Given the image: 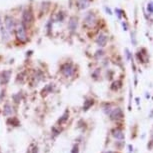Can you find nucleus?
Wrapping results in <instances>:
<instances>
[{
  "label": "nucleus",
  "mask_w": 153,
  "mask_h": 153,
  "mask_svg": "<svg viewBox=\"0 0 153 153\" xmlns=\"http://www.w3.org/2000/svg\"><path fill=\"white\" fill-rule=\"evenodd\" d=\"M15 34L16 37L19 41L25 42L27 40V34H26V27L23 23L17 24V26L15 27Z\"/></svg>",
  "instance_id": "nucleus-1"
},
{
  "label": "nucleus",
  "mask_w": 153,
  "mask_h": 153,
  "mask_svg": "<svg viewBox=\"0 0 153 153\" xmlns=\"http://www.w3.org/2000/svg\"><path fill=\"white\" fill-rule=\"evenodd\" d=\"M61 73L65 77H70L74 73V68L71 63H65L61 66Z\"/></svg>",
  "instance_id": "nucleus-2"
},
{
  "label": "nucleus",
  "mask_w": 153,
  "mask_h": 153,
  "mask_svg": "<svg viewBox=\"0 0 153 153\" xmlns=\"http://www.w3.org/2000/svg\"><path fill=\"white\" fill-rule=\"evenodd\" d=\"M22 21L23 24H31L33 22V13L31 12V10H24L22 14Z\"/></svg>",
  "instance_id": "nucleus-3"
},
{
  "label": "nucleus",
  "mask_w": 153,
  "mask_h": 153,
  "mask_svg": "<svg viewBox=\"0 0 153 153\" xmlns=\"http://www.w3.org/2000/svg\"><path fill=\"white\" fill-rule=\"evenodd\" d=\"M95 22H96V16L93 12H88L85 16V18H84V23H85L86 26H93Z\"/></svg>",
  "instance_id": "nucleus-4"
},
{
  "label": "nucleus",
  "mask_w": 153,
  "mask_h": 153,
  "mask_svg": "<svg viewBox=\"0 0 153 153\" xmlns=\"http://www.w3.org/2000/svg\"><path fill=\"white\" fill-rule=\"evenodd\" d=\"M11 70H4L1 72V74H0V83L2 84V85H5V84H7L9 82L10 80V77H11Z\"/></svg>",
  "instance_id": "nucleus-5"
},
{
  "label": "nucleus",
  "mask_w": 153,
  "mask_h": 153,
  "mask_svg": "<svg viewBox=\"0 0 153 153\" xmlns=\"http://www.w3.org/2000/svg\"><path fill=\"white\" fill-rule=\"evenodd\" d=\"M4 23H5V28L7 31H12L15 28V23H14V19L11 16H6L4 19Z\"/></svg>",
  "instance_id": "nucleus-6"
},
{
  "label": "nucleus",
  "mask_w": 153,
  "mask_h": 153,
  "mask_svg": "<svg viewBox=\"0 0 153 153\" xmlns=\"http://www.w3.org/2000/svg\"><path fill=\"white\" fill-rule=\"evenodd\" d=\"M123 117V112L120 108H115L110 112V119L111 120H118Z\"/></svg>",
  "instance_id": "nucleus-7"
},
{
  "label": "nucleus",
  "mask_w": 153,
  "mask_h": 153,
  "mask_svg": "<svg viewBox=\"0 0 153 153\" xmlns=\"http://www.w3.org/2000/svg\"><path fill=\"white\" fill-rule=\"evenodd\" d=\"M112 136H113L114 138L118 139V140H123L125 137L123 131L120 129V128H115V129L112 130Z\"/></svg>",
  "instance_id": "nucleus-8"
},
{
  "label": "nucleus",
  "mask_w": 153,
  "mask_h": 153,
  "mask_svg": "<svg viewBox=\"0 0 153 153\" xmlns=\"http://www.w3.org/2000/svg\"><path fill=\"white\" fill-rule=\"evenodd\" d=\"M107 41H108V38L104 34H100L96 39L97 45L100 46V47H104V46L107 44Z\"/></svg>",
  "instance_id": "nucleus-9"
},
{
  "label": "nucleus",
  "mask_w": 153,
  "mask_h": 153,
  "mask_svg": "<svg viewBox=\"0 0 153 153\" xmlns=\"http://www.w3.org/2000/svg\"><path fill=\"white\" fill-rule=\"evenodd\" d=\"M77 25H78V21H77V18L75 16H72L70 18L69 22H68V28H69L70 31H75L76 28H77Z\"/></svg>",
  "instance_id": "nucleus-10"
},
{
  "label": "nucleus",
  "mask_w": 153,
  "mask_h": 153,
  "mask_svg": "<svg viewBox=\"0 0 153 153\" xmlns=\"http://www.w3.org/2000/svg\"><path fill=\"white\" fill-rule=\"evenodd\" d=\"M13 113V107L10 103H5L3 106V115L4 116H10Z\"/></svg>",
  "instance_id": "nucleus-11"
},
{
  "label": "nucleus",
  "mask_w": 153,
  "mask_h": 153,
  "mask_svg": "<svg viewBox=\"0 0 153 153\" xmlns=\"http://www.w3.org/2000/svg\"><path fill=\"white\" fill-rule=\"evenodd\" d=\"M1 34H2V39H3L4 42H6L10 39L9 31H7L6 28H2L1 29Z\"/></svg>",
  "instance_id": "nucleus-12"
},
{
  "label": "nucleus",
  "mask_w": 153,
  "mask_h": 153,
  "mask_svg": "<svg viewBox=\"0 0 153 153\" xmlns=\"http://www.w3.org/2000/svg\"><path fill=\"white\" fill-rule=\"evenodd\" d=\"M68 118H69V111H65L64 113H63V115H62L61 117L59 118L58 120V124H62V123H64V122H66Z\"/></svg>",
  "instance_id": "nucleus-13"
},
{
  "label": "nucleus",
  "mask_w": 153,
  "mask_h": 153,
  "mask_svg": "<svg viewBox=\"0 0 153 153\" xmlns=\"http://www.w3.org/2000/svg\"><path fill=\"white\" fill-rule=\"evenodd\" d=\"M93 105V100H86L85 102H84V105H83V110H88V109L91 107V106Z\"/></svg>",
  "instance_id": "nucleus-14"
},
{
  "label": "nucleus",
  "mask_w": 153,
  "mask_h": 153,
  "mask_svg": "<svg viewBox=\"0 0 153 153\" xmlns=\"http://www.w3.org/2000/svg\"><path fill=\"white\" fill-rule=\"evenodd\" d=\"M78 5L80 9H84L88 6V0H79L78 1Z\"/></svg>",
  "instance_id": "nucleus-15"
},
{
  "label": "nucleus",
  "mask_w": 153,
  "mask_h": 153,
  "mask_svg": "<svg viewBox=\"0 0 153 153\" xmlns=\"http://www.w3.org/2000/svg\"><path fill=\"white\" fill-rule=\"evenodd\" d=\"M70 153H79V147L78 145H74L73 148L71 149V152Z\"/></svg>",
  "instance_id": "nucleus-16"
},
{
  "label": "nucleus",
  "mask_w": 153,
  "mask_h": 153,
  "mask_svg": "<svg viewBox=\"0 0 153 153\" xmlns=\"http://www.w3.org/2000/svg\"><path fill=\"white\" fill-rule=\"evenodd\" d=\"M102 55H103V51L102 50H98L97 52H96V54H95V56H96L97 58H99V56L101 57Z\"/></svg>",
  "instance_id": "nucleus-17"
},
{
  "label": "nucleus",
  "mask_w": 153,
  "mask_h": 153,
  "mask_svg": "<svg viewBox=\"0 0 153 153\" xmlns=\"http://www.w3.org/2000/svg\"><path fill=\"white\" fill-rule=\"evenodd\" d=\"M125 52H126V55H127V59H130V52H129V50L126 48L125 49Z\"/></svg>",
  "instance_id": "nucleus-18"
},
{
  "label": "nucleus",
  "mask_w": 153,
  "mask_h": 153,
  "mask_svg": "<svg viewBox=\"0 0 153 153\" xmlns=\"http://www.w3.org/2000/svg\"><path fill=\"white\" fill-rule=\"evenodd\" d=\"M148 10H149V12H153V9H152V3H150L148 5Z\"/></svg>",
  "instance_id": "nucleus-19"
},
{
  "label": "nucleus",
  "mask_w": 153,
  "mask_h": 153,
  "mask_svg": "<svg viewBox=\"0 0 153 153\" xmlns=\"http://www.w3.org/2000/svg\"><path fill=\"white\" fill-rule=\"evenodd\" d=\"M104 153H116V152H114V151H110V150H109V151H106V152H104Z\"/></svg>",
  "instance_id": "nucleus-20"
},
{
  "label": "nucleus",
  "mask_w": 153,
  "mask_h": 153,
  "mask_svg": "<svg viewBox=\"0 0 153 153\" xmlns=\"http://www.w3.org/2000/svg\"><path fill=\"white\" fill-rule=\"evenodd\" d=\"M0 25H1V17H0Z\"/></svg>",
  "instance_id": "nucleus-21"
},
{
  "label": "nucleus",
  "mask_w": 153,
  "mask_h": 153,
  "mask_svg": "<svg viewBox=\"0 0 153 153\" xmlns=\"http://www.w3.org/2000/svg\"><path fill=\"white\" fill-rule=\"evenodd\" d=\"M152 9H153V3H152Z\"/></svg>",
  "instance_id": "nucleus-22"
}]
</instances>
